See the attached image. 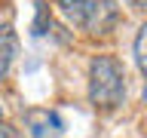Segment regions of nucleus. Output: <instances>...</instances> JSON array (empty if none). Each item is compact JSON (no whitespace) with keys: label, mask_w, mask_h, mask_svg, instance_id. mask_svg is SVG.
Segmentation results:
<instances>
[{"label":"nucleus","mask_w":147,"mask_h":138,"mask_svg":"<svg viewBox=\"0 0 147 138\" xmlns=\"http://www.w3.org/2000/svg\"><path fill=\"white\" fill-rule=\"evenodd\" d=\"M126 98V71L113 55H95L89 64V101L101 110H113Z\"/></svg>","instance_id":"f257e3e1"},{"label":"nucleus","mask_w":147,"mask_h":138,"mask_svg":"<svg viewBox=\"0 0 147 138\" xmlns=\"http://www.w3.org/2000/svg\"><path fill=\"white\" fill-rule=\"evenodd\" d=\"M55 6L67 18V25L83 28V31H107L113 22V12L107 3H95V0H55Z\"/></svg>","instance_id":"f03ea898"},{"label":"nucleus","mask_w":147,"mask_h":138,"mask_svg":"<svg viewBox=\"0 0 147 138\" xmlns=\"http://www.w3.org/2000/svg\"><path fill=\"white\" fill-rule=\"evenodd\" d=\"M25 129L31 138H49V135H58L64 129L61 117L49 108H31L25 114Z\"/></svg>","instance_id":"7ed1b4c3"},{"label":"nucleus","mask_w":147,"mask_h":138,"mask_svg":"<svg viewBox=\"0 0 147 138\" xmlns=\"http://www.w3.org/2000/svg\"><path fill=\"white\" fill-rule=\"evenodd\" d=\"M12 58H16V37L9 34V31H3V34H0V80L9 74Z\"/></svg>","instance_id":"20e7f679"},{"label":"nucleus","mask_w":147,"mask_h":138,"mask_svg":"<svg viewBox=\"0 0 147 138\" xmlns=\"http://www.w3.org/2000/svg\"><path fill=\"white\" fill-rule=\"evenodd\" d=\"M135 62L147 74V22L138 28V37H135Z\"/></svg>","instance_id":"39448f33"},{"label":"nucleus","mask_w":147,"mask_h":138,"mask_svg":"<svg viewBox=\"0 0 147 138\" xmlns=\"http://www.w3.org/2000/svg\"><path fill=\"white\" fill-rule=\"evenodd\" d=\"M0 138H22V135H18V129L6 126V123H0Z\"/></svg>","instance_id":"423d86ee"},{"label":"nucleus","mask_w":147,"mask_h":138,"mask_svg":"<svg viewBox=\"0 0 147 138\" xmlns=\"http://www.w3.org/2000/svg\"><path fill=\"white\" fill-rule=\"evenodd\" d=\"M132 6H147V0H129Z\"/></svg>","instance_id":"0eeeda50"},{"label":"nucleus","mask_w":147,"mask_h":138,"mask_svg":"<svg viewBox=\"0 0 147 138\" xmlns=\"http://www.w3.org/2000/svg\"><path fill=\"white\" fill-rule=\"evenodd\" d=\"M144 104H147V86H144Z\"/></svg>","instance_id":"6e6552de"},{"label":"nucleus","mask_w":147,"mask_h":138,"mask_svg":"<svg viewBox=\"0 0 147 138\" xmlns=\"http://www.w3.org/2000/svg\"><path fill=\"white\" fill-rule=\"evenodd\" d=\"M0 117H3V104H0Z\"/></svg>","instance_id":"1a4fd4ad"}]
</instances>
